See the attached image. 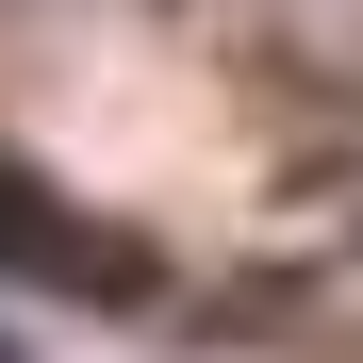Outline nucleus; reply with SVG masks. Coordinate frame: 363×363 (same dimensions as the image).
Listing matches in <instances>:
<instances>
[{"label": "nucleus", "instance_id": "1", "mask_svg": "<svg viewBox=\"0 0 363 363\" xmlns=\"http://www.w3.org/2000/svg\"><path fill=\"white\" fill-rule=\"evenodd\" d=\"M0 281H67V297H133L149 264L116 248L99 215H67L50 182H17V165H0Z\"/></svg>", "mask_w": 363, "mask_h": 363}]
</instances>
